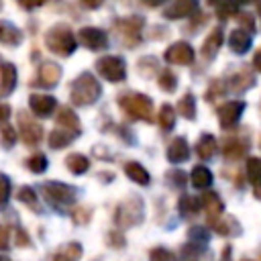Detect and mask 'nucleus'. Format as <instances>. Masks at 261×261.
Returning <instances> with one entry per match:
<instances>
[{"label": "nucleus", "instance_id": "obj_40", "mask_svg": "<svg viewBox=\"0 0 261 261\" xmlns=\"http://www.w3.org/2000/svg\"><path fill=\"white\" fill-rule=\"evenodd\" d=\"M0 137H2V145H4V147H12L14 141H16V133H14V128H10V126H4V128L0 130Z\"/></svg>", "mask_w": 261, "mask_h": 261}, {"label": "nucleus", "instance_id": "obj_16", "mask_svg": "<svg viewBox=\"0 0 261 261\" xmlns=\"http://www.w3.org/2000/svg\"><path fill=\"white\" fill-rule=\"evenodd\" d=\"M202 208H204V212H206V216H208V222L218 220V218L222 216V212H224L222 200H220L218 194H214V192H208V194L202 196Z\"/></svg>", "mask_w": 261, "mask_h": 261}, {"label": "nucleus", "instance_id": "obj_32", "mask_svg": "<svg viewBox=\"0 0 261 261\" xmlns=\"http://www.w3.org/2000/svg\"><path fill=\"white\" fill-rule=\"evenodd\" d=\"M245 167H247V177L253 184V188L261 186V159L259 157H249Z\"/></svg>", "mask_w": 261, "mask_h": 261}, {"label": "nucleus", "instance_id": "obj_14", "mask_svg": "<svg viewBox=\"0 0 261 261\" xmlns=\"http://www.w3.org/2000/svg\"><path fill=\"white\" fill-rule=\"evenodd\" d=\"M29 106H31V110H33L37 116H49V114L55 110L57 102H55L53 96H47V94H31Z\"/></svg>", "mask_w": 261, "mask_h": 261}, {"label": "nucleus", "instance_id": "obj_8", "mask_svg": "<svg viewBox=\"0 0 261 261\" xmlns=\"http://www.w3.org/2000/svg\"><path fill=\"white\" fill-rule=\"evenodd\" d=\"M245 110V102L243 100H228L224 102L222 106H218V120H220V126L222 128H230L239 122L241 114Z\"/></svg>", "mask_w": 261, "mask_h": 261}, {"label": "nucleus", "instance_id": "obj_18", "mask_svg": "<svg viewBox=\"0 0 261 261\" xmlns=\"http://www.w3.org/2000/svg\"><path fill=\"white\" fill-rule=\"evenodd\" d=\"M253 39H251V33H247L245 29H234L230 35H228V45L234 53H247L249 47H251Z\"/></svg>", "mask_w": 261, "mask_h": 261}, {"label": "nucleus", "instance_id": "obj_28", "mask_svg": "<svg viewBox=\"0 0 261 261\" xmlns=\"http://www.w3.org/2000/svg\"><path fill=\"white\" fill-rule=\"evenodd\" d=\"M245 153H247V143H243V141H239V139L226 141V145H224V149H222L224 159H230V161L241 159Z\"/></svg>", "mask_w": 261, "mask_h": 261}, {"label": "nucleus", "instance_id": "obj_25", "mask_svg": "<svg viewBox=\"0 0 261 261\" xmlns=\"http://www.w3.org/2000/svg\"><path fill=\"white\" fill-rule=\"evenodd\" d=\"M192 186L198 190H206L212 186V171L204 165H196L192 169Z\"/></svg>", "mask_w": 261, "mask_h": 261}, {"label": "nucleus", "instance_id": "obj_48", "mask_svg": "<svg viewBox=\"0 0 261 261\" xmlns=\"http://www.w3.org/2000/svg\"><path fill=\"white\" fill-rule=\"evenodd\" d=\"M253 65H255L257 71H261V49L255 53V57H253Z\"/></svg>", "mask_w": 261, "mask_h": 261}, {"label": "nucleus", "instance_id": "obj_4", "mask_svg": "<svg viewBox=\"0 0 261 261\" xmlns=\"http://www.w3.org/2000/svg\"><path fill=\"white\" fill-rule=\"evenodd\" d=\"M41 192H43L45 200H47L53 208H57V210L69 208V206L75 202V194H77L75 188H71V186H67V184H59V181L43 184Z\"/></svg>", "mask_w": 261, "mask_h": 261}, {"label": "nucleus", "instance_id": "obj_21", "mask_svg": "<svg viewBox=\"0 0 261 261\" xmlns=\"http://www.w3.org/2000/svg\"><path fill=\"white\" fill-rule=\"evenodd\" d=\"M210 226H212L218 234H222V237H237V234L241 232V224H239L232 216H220L218 220L210 222Z\"/></svg>", "mask_w": 261, "mask_h": 261}, {"label": "nucleus", "instance_id": "obj_11", "mask_svg": "<svg viewBox=\"0 0 261 261\" xmlns=\"http://www.w3.org/2000/svg\"><path fill=\"white\" fill-rule=\"evenodd\" d=\"M80 43L92 51H98V49H106L108 45V37L102 29H96V27H84L80 31Z\"/></svg>", "mask_w": 261, "mask_h": 261}, {"label": "nucleus", "instance_id": "obj_26", "mask_svg": "<svg viewBox=\"0 0 261 261\" xmlns=\"http://www.w3.org/2000/svg\"><path fill=\"white\" fill-rule=\"evenodd\" d=\"M80 133H71V130H65V128H55L51 135H49V147L53 149H63L65 145H69Z\"/></svg>", "mask_w": 261, "mask_h": 261}, {"label": "nucleus", "instance_id": "obj_44", "mask_svg": "<svg viewBox=\"0 0 261 261\" xmlns=\"http://www.w3.org/2000/svg\"><path fill=\"white\" fill-rule=\"evenodd\" d=\"M8 241H10V230H8V226H4L0 222V251L8 249Z\"/></svg>", "mask_w": 261, "mask_h": 261}, {"label": "nucleus", "instance_id": "obj_36", "mask_svg": "<svg viewBox=\"0 0 261 261\" xmlns=\"http://www.w3.org/2000/svg\"><path fill=\"white\" fill-rule=\"evenodd\" d=\"M27 167H29L33 173H43V171L47 169V157L41 155V153H37V155H33V157L27 159Z\"/></svg>", "mask_w": 261, "mask_h": 261}, {"label": "nucleus", "instance_id": "obj_27", "mask_svg": "<svg viewBox=\"0 0 261 261\" xmlns=\"http://www.w3.org/2000/svg\"><path fill=\"white\" fill-rule=\"evenodd\" d=\"M65 165H67V169H69L71 173L82 175V173H86V171H88L90 161H88V157H86V155H82V153H71V155H67Z\"/></svg>", "mask_w": 261, "mask_h": 261}, {"label": "nucleus", "instance_id": "obj_35", "mask_svg": "<svg viewBox=\"0 0 261 261\" xmlns=\"http://www.w3.org/2000/svg\"><path fill=\"white\" fill-rule=\"evenodd\" d=\"M18 200H20L22 204H27L29 208H33V210L39 212V200H37V194H35L33 188H29V186L20 188V190H18Z\"/></svg>", "mask_w": 261, "mask_h": 261}, {"label": "nucleus", "instance_id": "obj_10", "mask_svg": "<svg viewBox=\"0 0 261 261\" xmlns=\"http://www.w3.org/2000/svg\"><path fill=\"white\" fill-rule=\"evenodd\" d=\"M18 124H20V137H22V141H24L27 145L35 147V145L41 143V139H43V126H41L39 122H35L31 116H27V114L22 112V114L18 116Z\"/></svg>", "mask_w": 261, "mask_h": 261}, {"label": "nucleus", "instance_id": "obj_42", "mask_svg": "<svg viewBox=\"0 0 261 261\" xmlns=\"http://www.w3.org/2000/svg\"><path fill=\"white\" fill-rule=\"evenodd\" d=\"M190 239H196V245H198V241L206 243L208 241V230L202 228V226H194V228H190Z\"/></svg>", "mask_w": 261, "mask_h": 261}, {"label": "nucleus", "instance_id": "obj_31", "mask_svg": "<svg viewBox=\"0 0 261 261\" xmlns=\"http://www.w3.org/2000/svg\"><path fill=\"white\" fill-rule=\"evenodd\" d=\"M159 126H161V130H171L173 128V124H175V110H173V106H169V104H163L161 108H159Z\"/></svg>", "mask_w": 261, "mask_h": 261}, {"label": "nucleus", "instance_id": "obj_24", "mask_svg": "<svg viewBox=\"0 0 261 261\" xmlns=\"http://www.w3.org/2000/svg\"><path fill=\"white\" fill-rule=\"evenodd\" d=\"M20 41H22V33L14 24L0 22V43L10 45V47H16V45H20Z\"/></svg>", "mask_w": 261, "mask_h": 261}, {"label": "nucleus", "instance_id": "obj_19", "mask_svg": "<svg viewBox=\"0 0 261 261\" xmlns=\"http://www.w3.org/2000/svg\"><path fill=\"white\" fill-rule=\"evenodd\" d=\"M16 86V69L12 63L0 65V96H8Z\"/></svg>", "mask_w": 261, "mask_h": 261}, {"label": "nucleus", "instance_id": "obj_37", "mask_svg": "<svg viewBox=\"0 0 261 261\" xmlns=\"http://www.w3.org/2000/svg\"><path fill=\"white\" fill-rule=\"evenodd\" d=\"M57 255H61V257L67 259V261H77V259L82 257V247H80L77 243H69V245H65Z\"/></svg>", "mask_w": 261, "mask_h": 261}, {"label": "nucleus", "instance_id": "obj_6", "mask_svg": "<svg viewBox=\"0 0 261 261\" xmlns=\"http://www.w3.org/2000/svg\"><path fill=\"white\" fill-rule=\"evenodd\" d=\"M96 69H98V73L104 80H108L112 84L122 82L126 77V63L118 55H104V57H100L96 61Z\"/></svg>", "mask_w": 261, "mask_h": 261}, {"label": "nucleus", "instance_id": "obj_7", "mask_svg": "<svg viewBox=\"0 0 261 261\" xmlns=\"http://www.w3.org/2000/svg\"><path fill=\"white\" fill-rule=\"evenodd\" d=\"M143 24H145V20L141 16H130V18L118 20L116 22V29H118L120 41L126 47H135L141 41V29H143Z\"/></svg>", "mask_w": 261, "mask_h": 261}, {"label": "nucleus", "instance_id": "obj_43", "mask_svg": "<svg viewBox=\"0 0 261 261\" xmlns=\"http://www.w3.org/2000/svg\"><path fill=\"white\" fill-rule=\"evenodd\" d=\"M167 177H171V184H175V186H184V184H186V173H184L181 169H173V171H169Z\"/></svg>", "mask_w": 261, "mask_h": 261}, {"label": "nucleus", "instance_id": "obj_33", "mask_svg": "<svg viewBox=\"0 0 261 261\" xmlns=\"http://www.w3.org/2000/svg\"><path fill=\"white\" fill-rule=\"evenodd\" d=\"M159 88H161L163 92H167V94L175 92V88H177V77H175V73H173L171 69H163V71L159 73Z\"/></svg>", "mask_w": 261, "mask_h": 261}, {"label": "nucleus", "instance_id": "obj_23", "mask_svg": "<svg viewBox=\"0 0 261 261\" xmlns=\"http://www.w3.org/2000/svg\"><path fill=\"white\" fill-rule=\"evenodd\" d=\"M124 173L128 175V179H133V181L139 184V186H149V181H151L149 171H147L141 163H137V161L124 163Z\"/></svg>", "mask_w": 261, "mask_h": 261}, {"label": "nucleus", "instance_id": "obj_2", "mask_svg": "<svg viewBox=\"0 0 261 261\" xmlns=\"http://www.w3.org/2000/svg\"><path fill=\"white\" fill-rule=\"evenodd\" d=\"M118 106L130 116V118H139V120H153V100L145 94H137V92H128V94H120L118 96Z\"/></svg>", "mask_w": 261, "mask_h": 261}, {"label": "nucleus", "instance_id": "obj_46", "mask_svg": "<svg viewBox=\"0 0 261 261\" xmlns=\"http://www.w3.org/2000/svg\"><path fill=\"white\" fill-rule=\"evenodd\" d=\"M220 92H222V88H220V80H214L212 86H210V90H208V94H206V98H208V100H214Z\"/></svg>", "mask_w": 261, "mask_h": 261}, {"label": "nucleus", "instance_id": "obj_22", "mask_svg": "<svg viewBox=\"0 0 261 261\" xmlns=\"http://www.w3.org/2000/svg\"><path fill=\"white\" fill-rule=\"evenodd\" d=\"M57 126L65 128V130H71V133H80V118L71 108L63 106L57 112Z\"/></svg>", "mask_w": 261, "mask_h": 261}, {"label": "nucleus", "instance_id": "obj_17", "mask_svg": "<svg viewBox=\"0 0 261 261\" xmlns=\"http://www.w3.org/2000/svg\"><path fill=\"white\" fill-rule=\"evenodd\" d=\"M190 157V147H188V141L184 137H175L169 147H167V159L171 163H181Z\"/></svg>", "mask_w": 261, "mask_h": 261}, {"label": "nucleus", "instance_id": "obj_41", "mask_svg": "<svg viewBox=\"0 0 261 261\" xmlns=\"http://www.w3.org/2000/svg\"><path fill=\"white\" fill-rule=\"evenodd\" d=\"M216 14H218V18H230V16H234V14H239V6H228V4H224V6H218L216 8Z\"/></svg>", "mask_w": 261, "mask_h": 261}, {"label": "nucleus", "instance_id": "obj_34", "mask_svg": "<svg viewBox=\"0 0 261 261\" xmlns=\"http://www.w3.org/2000/svg\"><path fill=\"white\" fill-rule=\"evenodd\" d=\"M200 206H202V202H198V200L192 198V196H184V198L177 202V208H179V212H181L184 216H192V214H196Z\"/></svg>", "mask_w": 261, "mask_h": 261}, {"label": "nucleus", "instance_id": "obj_3", "mask_svg": "<svg viewBox=\"0 0 261 261\" xmlns=\"http://www.w3.org/2000/svg\"><path fill=\"white\" fill-rule=\"evenodd\" d=\"M45 45L49 47V51H53L55 55L67 57L75 51V37L71 33V29L67 24H55L53 29H49L47 37H45Z\"/></svg>", "mask_w": 261, "mask_h": 261}, {"label": "nucleus", "instance_id": "obj_9", "mask_svg": "<svg viewBox=\"0 0 261 261\" xmlns=\"http://www.w3.org/2000/svg\"><path fill=\"white\" fill-rule=\"evenodd\" d=\"M165 61L167 63H175V65H190L194 61L192 45L186 43V41H177V43L169 45V49L165 51Z\"/></svg>", "mask_w": 261, "mask_h": 261}, {"label": "nucleus", "instance_id": "obj_30", "mask_svg": "<svg viewBox=\"0 0 261 261\" xmlns=\"http://www.w3.org/2000/svg\"><path fill=\"white\" fill-rule=\"evenodd\" d=\"M177 112H179L184 118H188V120H194V118H196V98H194L190 92L179 98V102H177Z\"/></svg>", "mask_w": 261, "mask_h": 261}, {"label": "nucleus", "instance_id": "obj_15", "mask_svg": "<svg viewBox=\"0 0 261 261\" xmlns=\"http://www.w3.org/2000/svg\"><path fill=\"white\" fill-rule=\"evenodd\" d=\"M61 77V67L53 61H47L39 67V73H37V84L39 86H45V88H53Z\"/></svg>", "mask_w": 261, "mask_h": 261}, {"label": "nucleus", "instance_id": "obj_20", "mask_svg": "<svg viewBox=\"0 0 261 261\" xmlns=\"http://www.w3.org/2000/svg\"><path fill=\"white\" fill-rule=\"evenodd\" d=\"M220 45H222V29L216 27V29H212V33L206 37V41L202 45V57L204 59H212L218 53Z\"/></svg>", "mask_w": 261, "mask_h": 261}, {"label": "nucleus", "instance_id": "obj_13", "mask_svg": "<svg viewBox=\"0 0 261 261\" xmlns=\"http://www.w3.org/2000/svg\"><path fill=\"white\" fill-rule=\"evenodd\" d=\"M196 10H198V2H194V0H179V2L169 4V6L163 10V16L169 18V20H175V18L192 16Z\"/></svg>", "mask_w": 261, "mask_h": 261}, {"label": "nucleus", "instance_id": "obj_52", "mask_svg": "<svg viewBox=\"0 0 261 261\" xmlns=\"http://www.w3.org/2000/svg\"><path fill=\"white\" fill-rule=\"evenodd\" d=\"M0 261H8V259H4V257H0Z\"/></svg>", "mask_w": 261, "mask_h": 261}, {"label": "nucleus", "instance_id": "obj_51", "mask_svg": "<svg viewBox=\"0 0 261 261\" xmlns=\"http://www.w3.org/2000/svg\"><path fill=\"white\" fill-rule=\"evenodd\" d=\"M257 10H259V14H261V4H257Z\"/></svg>", "mask_w": 261, "mask_h": 261}, {"label": "nucleus", "instance_id": "obj_47", "mask_svg": "<svg viewBox=\"0 0 261 261\" xmlns=\"http://www.w3.org/2000/svg\"><path fill=\"white\" fill-rule=\"evenodd\" d=\"M8 116H10V106L4 104V102H0V122H4Z\"/></svg>", "mask_w": 261, "mask_h": 261}, {"label": "nucleus", "instance_id": "obj_12", "mask_svg": "<svg viewBox=\"0 0 261 261\" xmlns=\"http://www.w3.org/2000/svg\"><path fill=\"white\" fill-rule=\"evenodd\" d=\"M253 84H255V77H253V73H251L247 67H237L234 71H230L226 88H228L230 92H237V94H241V92L249 90Z\"/></svg>", "mask_w": 261, "mask_h": 261}, {"label": "nucleus", "instance_id": "obj_50", "mask_svg": "<svg viewBox=\"0 0 261 261\" xmlns=\"http://www.w3.org/2000/svg\"><path fill=\"white\" fill-rule=\"evenodd\" d=\"M55 261H67V259H63L61 255H57V257H55Z\"/></svg>", "mask_w": 261, "mask_h": 261}, {"label": "nucleus", "instance_id": "obj_49", "mask_svg": "<svg viewBox=\"0 0 261 261\" xmlns=\"http://www.w3.org/2000/svg\"><path fill=\"white\" fill-rule=\"evenodd\" d=\"M253 192H255V198H259V200H261V186H255V188H253Z\"/></svg>", "mask_w": 261, "mask_h": 261}, {"label": "nucleus", "instance_id": "obj_5", "mask_svg": "<svg viewBox=\"0 0 261 261\" xmlns=\"http://www.w3.org/2000/svg\"><path fill=\"white\" fill-rule=\"evenodd\" d=\"M143 212H145L143 200L137 198V196H133V198L124 200V202L116 208V224H118L120 228L135 226V224H139V222L143 220Z\"/></svg>", "mask_w": 261, "mask_h": 261}, {"label": "nucleus", "instance_id": "obj_39", "mask_svg": "<svg viewBox=\"0 0 261 261\" xmlns=\"http://www.w3.org/2000/svg\"><path fill=\"white\" fill-rule=\"evenodd\" d=\"M8 196H10V179L8 175L0 173V206L8 202Z\"/></svg>", "mask_w": 261, "mask_h": 261}, {"label": "nucleus", "instance_id": "obj_45", "mask_svg": "<svg viewBox=\"0 0 261 261\" xmlns=\"http://www.w3.org/2000/svg\"><path fill=\"white\" fill-rule=\"evenodd\" d=\"M239 20H241V27H245L247 33H251L255 27H253V16L251 14H239Z\"/></svg>", "mask_w": 261, "mask_h": 261}, {"label": "nucleus", "instance_id": "obj_38", "mask_svg": "<svg viewBox=\"0 0 261 261\" xmlns=\"http://www.w3.org/2000/svg\"><path fill=\"white\" fill-rule=\"evenodd\" d=\"M149 261H175V255H173L169 249L155 247V249H151V253H149Z\"/></svg>", "mask_w": 261, "mask_h": 261}, {"label": "nucleus", "instance_id": "obj_1", "mask_svg": "<svg viewBox=\"0 0 261 261\" xmlns=\"http://www.w3.org/2000/svg\"><path fill=\"white\" fill-rule=\"evenodd\" d=\"M100 94H102V88L90 71H84L82 75H77L75 82L71 84V92H69L71 102L75 106H90L100 98Z\"/></svg>", "mask_w": 261, "mask_h": 261}, {"label": "nucleus", "instance_id": "obj_29", "mask_svg": "<svg viewBox=\"0 0 261 261\" xmlns=\"http://www.w3.org/2000/svg\"><path fill=\"white\" fill-rule=\"evenodd\" d=\"M216 151V139L212 135H202L198 145H196V153L200 159H210Z\"/></svg>", "mask_w": 261, "mask_h": 261}]
</instances>
